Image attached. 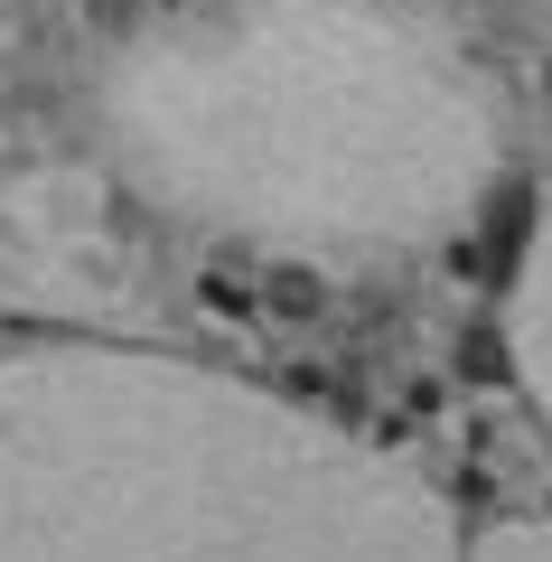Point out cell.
I'll use <instances>...</instances> for the list:
<instances>
[{
    "mask_svg": "<svg viewBox=\"0 0 552 562\" xmlns=\"http://www.w3.org/2000/svg\"><path fill=\"white\" fill-rule=\"evenodd\" d=\"M0 562H459L394 460L150 357L0 366Z\"/></svg>",
    "mask_w": 552,
    "mask_h": 562,
    "instance_id": "1",
    "label": "cell"
},
{
    "mask_svg": "<svg viewBox=\"0 0 552 562\" xmlns=\"http://www.w3.org/2000/svg\"><path fill=\"white\" fill-rule=\"evenodd\" d=\"M159 188L244 225L413 235L487 179V103L394 0H198L103 85Z\"/></svg>",
    "mask_w": 552,
    "mask_h": 562,
    "instance_id": "2",
    "label": "cell"
},
{
    "mask_svg": "<svg viewBox=\"0 0 552 562\" xmlns=\"http://www.w3.org/2000/svg\"><path fill=\"white\" fill-rule=\"evenodd\" d=\"M515 347H525L533 394L552 403V216L533 225V254H525V319H515Z\"/></svg>",
    "mask_w": 552,
    "mask_h": 562,
    "instance_id": "3",
    "label": "cell"
},
{
    "mask_svg": "<svg viewBox=\"0 0 552 562\" xmlns=\"http://www.w3.org/2000/svg\"><path fill=\"white\" fill-rule=\"evenodd\" d=\"M262 310H272V319H318V310H328V281H318L309 262H281V272H262Z\"/></svg>",
    "mask_w": 552,
    "mask_h": 562,
    "instance_id": "4",
    "label": "cell"
},
{
    "mask_svg": "<svg viewBox=\"0 0 552 562\" xmlns=\"http://www.w3.org/2000/svg\"><path fill=\"white\" fill-rule=\"evenodd\" d=\"M198 310L235 328V319H262V291H254V281H235V272H198Z\"/></svg>",
    "mask_w": 552,
    "mask_h": 562,
    "instance_id": "5",
    "label": "cell"
},
{
    "mask_svg": "<svg viewBox=\"0 0 552 562\" xmlns=\"http://www.w3.org/2000/svg\"><path fill=\"white\" fill-rule=\"evenodd\" d=\"M459 375L469 384H506L515 366H506V338H496V328H469V338H459Z\"/></svg>",
    "mask_w": 552,
    "mask_h": 562,
    "instance_id": "6",
    "label": "cell"
},
{
    "mask_svg": "<svg viewBox=\"0 0 552 562\" xmlns=\"http://www.w3.org/2000/svg\"><path fill=\"white\" fill-rule=\"evenodd\" d=\"M477 562H552V525H525V535H487Z\"/></svg>",
    "mask_w": 552,
    "mask_h": 562,
    "instance_id": "7",
    "label": "cell"
},
{
    "mask_svg": "<svg viewBox=\"0 0 552 562\" xmlns=\"http://www.w3.org/2000/svg\"><path fill=\"white\" fill-rule=\"evenodd\" d=\"M159 10H169V20H178V10H198V0H159Z\"/></svg>",
    "mask_w": 552,
    "mask_h": 562,
    "instance_id": "8",
    "label": "cell"
}]
</instances>
